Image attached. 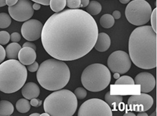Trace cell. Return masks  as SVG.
<instances>
[{"instance_id": "6da1fadb", "label": "cell", "mask_w": 157, "mask_h": 116, "mask_svg": "<svg viewBox=\"0 0 157 116\" xmlns=\"http://www.w3.org/2000/svg\"><path fill=\"white\" fill-rule=\"evenodd\" d=\"M98 28L93 16L79 9L56 12L47 20L41 32L44 49L63 61L81 59L94 46Z\"/></svg>"}, {"instance_id": "7a4b0ae2", "label": "cell", "mask_w": 157, "mask_h": 116, "mask_svg": "<svg viewBox=\"0 0 157 116\" xmlns=\"http://www.w3.org/2000/svg\"><path fill=\"white\" fill-rule=\"evenodd\" d=\"M156 32L151 26L136 28L129 36L128 50L131 60L142 69L156 67Z\"/></svg>"}, {"instance_id": "3957f363", "label": "cell", "mask_w": 157, "mask_h": 116, "mask_svg": "<svg viewBox=\"0 0 157 116\" xmlns=\"http://www.w3.org/2000/svg\"><path fill=\"white\" fill-rule=\"evenodd\" d=\"M36 78L40 86L48 91H57L65 87L70 79V71L62 60L47 59L40 64Z\"/></svg>"}, {"instance_id": "277c9868", "label": "cell", "mask_w": 157, "mask_h": 116, "mask_svg": "<svg viewBox=\"0 0 157 116\" xmlns=\"http://www.w3.org/2000/svg\"><path fill=\"white\" fill-rule=\"evenodd\" d=\"M28 73L25 66L16 59L0 64V91L10 94L18 91L25 84Z\"/></svg>"}, {"instance_id": "5b68a950", "label": "cell", "mask_w": 157, "mask_h": 116, "mask_svg": "<svg viewBox=\"0 0 157 116\" xmlns=\"http://www.w3.org/2000/svg\"><path fill=\"white\" fill-rule=\"evenodd\" d=\"M43 108L52 116H72L78 108V99L70 90L55 91L45 99Z\"/></svg>"}, {"instance_id": "8992f818", "label": "cell", "mask_w": 157, "mask_h": 116, "mask_svg": "<svg viewBox=\"0 0 157 116\" xmlns=\"http://www.w3.org/2000/svg\"><path fill=\"white\" fill-rule=\"evenodd\" d=\"M111 80L108 67L103 64L94 63L88 66L81 76L83 87L91 92H99L107 88Z\"/></svg>"}, {"instance_id": "52a82bcc", "label": "cell", "mask_w": 157, "mask_h": 116, "mask_svg": "<svg viewBox=\"0 0 157 116\" xmlns=\"http://www.w3.org/2000/svg\"><path fill=\"white\" fill-rule=\"evenodd\" d=\"M152 11L151 5L146 0H133L126 7L125 15L132 24L141 26L149 22Z\"/></svg>"}, {"instance_id": "ba28073f", "label": "cell", "mask_w": 157, "mask_h": 116, "mask_svg": "<svg viewBox=\"0 0 157 116\" xmlns=\"http://www.w3.org/2000/svg\"><path fill=\"white\" fill-rule=\"evenodd\" d=\"M78 116H112L113 112L109 105L103 100L94 98L82 104L78 113Z\"/></svg>"}, {"instance_id": "9c48e42d", "label": "cell", "mask_w": 157, "mask_h": 116, "mask_svg": "<svg viewBox=\"0 0 157 116\" xmlns=\"http://www.w3.org/2000/svg\"><path fill=\"white\" fill-rule=\"evenodd\" d=\"M108 69L112 73H119L120 74L128 72L132 66V60L124 51H115L110 54L107 60Z\"/></svg>"}, {"instance_id": "30bf717a", "label": "cell", "mask_w": 157, "mask_h": 116, "mask_svg": "<svg viewBox=\"0 0 157 116\" xmlns=\"http://www.w3.org/2000/svg\"><path fill=\"white\" fill-rule=\"evenodd\" d=\"M10 16L16 21L25 22L34 14L32 2L30 0H18L15 5L9 6Z\"/></svg>"}, {"instance_id": "8fae6325", "label": "cell", "mask_w": 157, "mask_h": 116, "mask_svg": "<svg viewBox=\"0 0 157 116\" xmlns=\"http://www.w3.org/2000/svg\"><path fill=\"white\" fill-rule=\"evenodd\" d=\"M43 25L37 20H29L25 21L21 28L24 38L29 41H35L40 38Z\"/></svg>"}, {"instance_id": "7c38bea8", "label": "cell", "mask_w": 157, "mask_h": 116, "mask_svg": "<svg viewBox=\"0 0 157 116\" xmlns=\"http://www.w3.org/2000/svg\"><path fill=\"white\" fill-rule=\"evenodd\" d=\"M154 103L153 98L146 93L137 95H132L128 101V106L131 109L138 107V111H146L149 110Z\"/></svg>"}, {"instance_id": "4fadbf2b", "label": "cell", "mask_w": 157, "mask_h": 116, "mask_svg": "<svg viewBox=\"0 0 157 116\" xmlns=\"http://www.w3.org/2000/svg\"><path fill=\"white\" fill-rule=\"evenodd\" d=\"M134 84L140 85V91L142 93H149L155 89L156 80L151 73L142 72L136 76Z\"/></svg>"}, {"instance_id": "5bb4252c", "label": "cell", "mask_w": 157, "mask_h": 116, "mask_svg": "<svg viewBox=\"0 0 157 116\" xmlns=\"http://www.w3.org/2000/svg\"><path fill=\"white\" fill-rule=\"evenodd\" d=\"M18 58L20 62L24 65H29L36 60V51L32 48L22 47L19 51Z\"/></svg>"}, {"instance_id": "9a60e30c", "label": "cell", "mask_w": 157, "mask_h": 116, "mask_svg": "<svg viewBox=\"0 0 157 116\" xmlns=\"http://www.w3.org/2000/svg\"><path fill=\"white\" fill-rule=\"evenodd\" d=\"M21 89L22 96L28 100L38 97L40 95L39 87L33 82H29L25 84Z\"/></svg>"}, {"instance_id": "2e32d148", "label": "cell", "mask_w": 157, "mask_h": 116, "mask_svg": "<svg viewBox=\"0 0 157 116\" xmlns=\"http://www.w3.org/2000/svg\"><path fill=\"white\" fill-rule=\"evenodd\" d=\"M111 46V38L105 32H101L98 34L97 39L94 44V49L98 52H105Z\"/></svg>"}, {"instance_id": "e0dca14e", "label": "cell", "mask_w": 157, "mask_h": 116, "mask_svg": "<svg viewBox=\"0 0 157 116\" xmlns=\"http://www.w3.org/2000/svg\"><path fill=\"white\" fill-rule=\"evenodd\" d=\"M105 102L107 103L111 109L116 110L123 101V96L121 95H112L110 92H107L105 96Z\"/></svg>"}, {"instance_id": "ac0fdd59", "label": "cell", "mask_w": 157, "mask_h": 116, "mask_svg": "<svg viewBox=\"0 0 157 116\" xmlns=\"http://www.w3.org/2000/svg\"><path fill=\"white\" fill-rule=\"evenodd\" d=\"M22 49L21 46L17 42H12L8 44L6 48V57L8 59H16L20 50Z\"/></svg>"}, {"instance_id": "d6986e66", "label": "cell", "mask_w": 157, "mask_h": 116, "mask_svg": "<svg viewBox=\"0 0 157 116\" xmlns=\"http://www.w3.org/2000/svg\"><path fill=\"white\" fill-rule=\"evenodd\" d=\"M14 108L11 102L6 100L0 101V116L11 115Z\"/></svg>"}, {"instance_id": "ffe728a7", "label": "cell", "mask_w": 157, "mask_h": 116, "mask_svg": "<svg viewBox=\"0 0 157 116\" xmlns=\"http://www.w3.org/2000/svg\"><path fill=\"white\" fill-rule=\"evenodd\" d=\"M86 12L91 16H97L100 13L102 10V6L99 2L91 1L86 7Z\"/></svg>"}, {"instance_id": "44dd1931", "label": "cell", "mask_w": 157, "mask_h": 116, "mask_svg": "<svg viewBox=\"0 0 157 116\" xmlns=\"http://www.w3.org/2000/svg\"><path fill=\"white\" fill-rule=\"evenodd\" d=\"M16 110L20 113L25 114L30 110V103L26 99H20L16 103Z\"/></svg>"}, {"instance_id": "7402d4cb", "label": "cell", "mask_w": 157, "mask_h": 116, "mask_svg": "<svg viewBox=\"0 0 157 116\" xmlns=\"http://www.w3.org/2000/svg\"><path fill=\"white\" fill-rule=\"evenodd\" d=\"M115 19L112 15L106 13L101 16L100 19V24L104 28L109 29L114 25Z\"/></svg>"}, {"instance_id": "603a6c76", "label": "cell", "mask_w": 157, "mask_h": 116, "mask_svg": "<svg viewBox=\"0 0 157 116\" xmlns=\"http://www.w3.org/2000/svg\"><path fill=\"white\" fill-rule=\"evenodd\" d=\"M50 8L54 12H59L66 6V0H50Z\"/></svg>"}, {"instance_id": "cb8c5ba5", "label": "cell", "mask_w": 157, "mask_h": 116, "mask_svg": "<svg viewBox=\"0 0 157 116\" xmlns=\"http://www.w3.org/2000/svg\"><path fill=\"white\" fill-rule=\"evenodd\" d=\"M12 23V18L6 13H0V28H6Z\"/></svg>"}, {"instance_id": "d4e9b609", "label": "cell", "mask_w": 157, "mask_h": 116, "mask_svg": "<svg viewBox=\"0 0 157 116\" xmlns=\"http://www.w3.org/2000/svg\"><path fill=\"white\" fill-rule=\"evenodd\" d=\"M115 85H134V80L128 75L120 77L115 81Z\"/></svg>"}, {"instance_id": "484cf974", "label": "cell", "mask_w": 157, "mask_h": 116, "mask_svg": "<svg viewBox=\"0 0 157 116\" xmlns=\"http://www.w3.org/2000/svg\"><path fill=\"white\" fill-rule=\"evenodd\" d=\"M74 93L78 100H83L87 95L86 90L82 87H78L75 89Z\"/></svg>"}, {"instance_id": "4316f807", "label": "cell", "mask_w": 157, "mask_h": 116, "mask_svg": "<svg viewBox=\"0 0 157 116\" xmlns=\"http://www.w3.org/2000/svg\"><path fill=\"white\" fill-rule=\"evenodd\" d=\"M10 40V34L6 31H1L0 32V44L5 45L7 44Z\"/></svg>"}, {"instance_id": "83f0119b", "label": "cell", "mask_w": 157, "mask_h": 116, "mask_svg": "<svg viewBox=\"0 0 157 116\" xmlns=\"http://www.w3.org/2000/svg\"><path fill=\"white\" fill-rule=\"evenodd\" d=\"M157 9L156 8L154 9L153 11H152L151 13V27L153 29V30L155 32H156V30H157V24H156V18H157Z\"/></svg>"}, {"instance_id": "f1b7e54d", "label": "cell", "mask_w": 157, "mask_h": 116, "mask_svg": "<svg viewBox=\"0 0 157 116\" xmlns=\"http://www.w3.org/2000/svg\"><path fill=\"white\" fill-rule=\"evenodd\" d=\"M80 0H66V5L70 9H78L80 8Z\"/></svg>"}, {"instance_id": "f546056e", "label": "cell", "mask_w": 157, "mask_h": 116, "mask_svg": "<svg viewBox=\"0 0 157 116\" xmlns=\"http://www.w3.org/2000/svg\"><path fill=\"white\" fill-rule=\"evenodd\" d=\"M39 65L38 63L35 61V62L33 63L32 64H29V65H27V69H28L30 72L34 73V72H36V71H37V70H38V69H39Z\"/></svg>"}, {"instance_id": "4dcf8cb0", "label": "cell", "mask_w": 157, "mask_h": 116, "mask_svg": "<svg viewBox=\"0 0 157 116\" xmlns=\"http://www.w3.org/2000/svg\"><path fill=\"white\" fill-rule=\"evenodd\" d=\"M10 40L12 42H18L21 40V36L18 32H13L10 36Z\"/></svg>"}, {"instance_id": "1f68e13d", "label": "cell", "mask_w": 157, "mask_h": 116, "mask_svg": "<svg viewBox=\"0 0 157 116\" xmlns=\"http://www.w3.org/2000/svg\"><path fill=\"white\" fill-rule=\"evenodd\" d=\"M30 100H31L30 102V105H32V106L35 107H40V105H42V103H43V101L41 100H39V99H37V97L36 98H33Z\"/></svg>"}, {"instance_id": "d6a6232c", "label": "cell", "mask_w": 157, "mask_h": 116, "mask_svg": "<svg viewBox=\"0 0 157 116\" xmlns=\"http://www.w3.org/2000/svg\"><path fill=\"white\" fill-rule=\"evenodd\" d=\"M6 56V50L2 46V44H0V64H1L3 61L5 60Z\"/></svg>"}, {"instance_id": "836d02e7", "label": "cell", "mask_w": 157, "mask_h": 116, "mask_svg": "<svg viewBox=\"0 0 157 116\" xmlns=\"http://www.w3.org/2000/svg\"><path fill=\"white\" fill-rule=\"evenodd\" d=\"M31 1L35 3H39L43 5H49L50 0H31Z\"/></svg>"}, {"instance_id": "e575fe53", "label": "cell", "mask_w": 157, "mask_h": 116, "mask_svg": "<svg viewBox=\"0 0 157 116\" xmlns=\"http://www.w3.org/2000/svg\"><path fill=\"white\" fill-rule=\"evenodd\" d=\"M22 47H30V48H32V49H33L34 50H35L36 49V47L35 46V44L32 43V42H25L22 45Z\"/></svg>"}, {"instance_id": "d590c367", "label": "cell", "mask_w": 157, "mask_h": 116, "mask_svg": "<svg viewBox=\"0 0 157 116\" xmlns=\"http://www.w3.org/2000/svg\"><path fill=\"white\" fill-rule=\"evenodd\" d=\"M121 12L118 11V10H115V11L113 12V14H112V16L113 17L115 20H119L121 18Z\"/></svg>"}, {"instance_id": "8d00e7d4", "label": "cell", "mask_w": 157, "mask_h": 116, "mask_svg": "<svg viewBox=\"0 0 157 116\" xmlns=\"http://www.w3.org/2000/svg\"><path fill=\"white\" fill-rule=\"evenodd\" d=\"M18 0H6V3L7 5L8 6H12L15 5L16 3L18 2Z\"/></svg>"}, {"instance_id": "74e56055", "label": "cell", "mask_w": 157, "mask_h": 116, "mask_svg": "<svg viewBox=\"0 0 157 116\" xmlns=\"http://www.w3.org/2000/svg\"><path fill=\"white\" fill-rule=\"evenodd\" d=\"M80 8H86L90 2L89 0H80Z\"/></svg>"}, {"instance_id": "f35d334b", "label": "cell", "mask_w": 157, "mask_h": 116, "mask_svg": "<svg viewBox=\"0 0 157 116\" xmlns=\"http://www.w3.org/2000/svg\"><path fill=\"white\" fill-rule=\"evenodd\" d=\"M33 8L34 10H39L40 9V4L39 3H35L33 5Z\"/></svg>"}, {"instance_id": "ab89813d", "label": "cell", "mask_w": 157, "mask_h": 116, "mask_svg": "<svg viewBox=\"0 0 157 116\" xmlns=\"http://www.w3.org/2000/svg\"><path fill=\"white\" fill-rule=\"evenodd\" d=\"M137 115L138 116H148V114L144 111H140V112H138Z\"/></svg>"}, {"instance_id": "60d3db41", "label": "cell", "mask_w": 157, "mask_h": 116, "mask_svg": "<svg viewBox=\"0 0 157 116\" xmlns=\"http://www.w3.org/2000/svg\"><path fill=\"white\" fill-rule=\"evenodd\" d=\"M6 5V0H0V8L1 7H3Z\"/></svg>"}, {"instance_id": "b9f144b4", "label": "cell", "mask_w": 157, "mask_h": 116, "mask_svg": "<svg viewBox=\"0 0 157 116\" xmlns=\"http://www.w3.org/2000/svg\"><path fill=\"white\" fill-rule=\"evenodd\" d=\"M135 115H136V114H134L132 111H129V112H128V113L124 114V116H135Z\"/></svg>"}, {"instance_id": "7bdbcfd3", "label": "cell", "mask_w": 157, "mask_h": 116, "mask_svg": "<svg viewBox=\"0 0 157 116\" xmlns=\"http://www.w3.org/2000/svg\"><path fill=\"white\" fill-rule=\"evenodd\" d=\"M119 1L121 3H123V4H127V3H128L131 0H119Z\"/></svg>"}, {"instance_id": "ee69618b", "label": "cell", "mask_w": 157, "mask_h": 116, "mask_svg": "<svg viewBox=\"0 0 157 116\" xmlns=\"http://www.w3.org/2000/svg\"><path fill=\"white\" fill-rule=\"evenodd\" d=\"M113 77L115 78H116V79H117V78H119V77H120V74H119V73H114Z\"/></svg>"}, {"instance_id": "f6af8a7d", "label": "cell", "mask_w": 157, "mask_h": 116, "mask_svg": "<svg viewBox=\"0 0 157 116\" xmlns=\"http://www.w3.org/2000/svg\"><path fill=\"white\" fill-rule=\"evenodd\" d=\"M40 115H41V116H49V114L48 113H47V112H45V113L40 114Z\"/></svg>"}, {"instance_id": "bcb514c9", "label": "cell", "mask_w": 157, "mask_h": 116, "mask_svg": "<svg viewBox=\"0 0 157 116\" xmlns=\"http://www.w3.org/2000/svg\"><path fill=\"white\" fill-rule=\"evenodd\" d=\"M30 116H39L40 114H38V113H34V114H30Z\"/></svg>"}, {"instance_id": "7dc6e473", "label": "cell", "mask_w": 157, "mask_h": 116, "mask_svg": "<svg viewBox=\"0 0 157 116\" xmlns=\"http://www.w3.org/2000/svg\"><path fill=\"white\" fill-rule=\"evenodd\" d=\"M151 115H156V111L155 112V113L154 114H152Z\"/></svg>"}]
</instances>
